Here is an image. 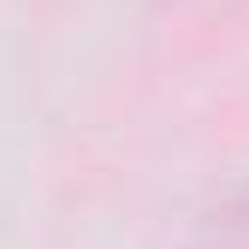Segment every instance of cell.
I'll return each instance as SVG.
<instances>
[{
    "label": "cell",
    "instance_id": "1",
    "mask_svg": "<svg viewBox=\"0 0 249 249\" xmlns=\"http://www.w3.org/2000/svg\"><path fill=\"white\" fill-rule=\"evenodd\" d=\"M213 231H220L231 249H249V178L220 202V213H213Z\"/></svg>",
    "mask_w": 249,
    "mask_h": 249
}]
</instances>
